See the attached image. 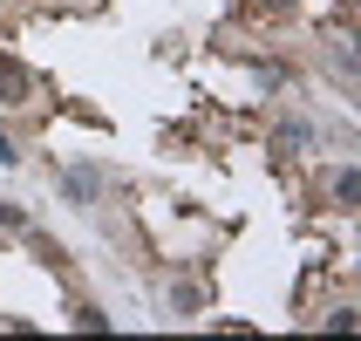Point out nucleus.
<instances>
[{"instance_id":"1","label":"nucleus","mask_w":361,"mask_h":341,"mask_svg":"<svg viewBox=\"0 0 361 341\" xmlns=\"http://www.w3.org/2000/svg\"><path fill=\"white\" fill-rule=\"evenodd\" d=\"M61 191H68V205H96L102 178L89 171V164H75V171H61Z\"/></svg>"},{"instance_id":"2","label":"nucleus","mask_w":361,"mask_h":341,"mask_svg":"<svg viewBox=\"0 0 361 341\" xmlns=\"http://www.w3.org/2000/svg\"><path fill=\"white\" fill-rule=\"evenodd\" d=\"M27 89H35L27 68H20L14 55H0V102H27Z\"/></svg>"},{"instance_id":"3","label":"nucleus","mask_w":361,"mask_h":341,"mask_svg":"<svg viewBox=\"0 0 361 341\" xmlns=\"http://www.w3.org/2000/svg\"><path fill=\"white\" fill-rule=\"evenodd\" d=\"M334 198H341V205L361 198V178H355V171H341V178H334Z\"/></svg>"},{"instance_id":"4","label":"nucleus","mask_w":361,"mask_h":341,"mask_svg":"<svg viewBox=\"0 0 361 341\" xmlns=\"http://www.w3.org/2000/svg\"><path fill=\"white\" fill-rule=\"evenodd\" d=\"M259 7H266V14H286V7H293V0H259Z\"/></svg>"}]
</instances>
